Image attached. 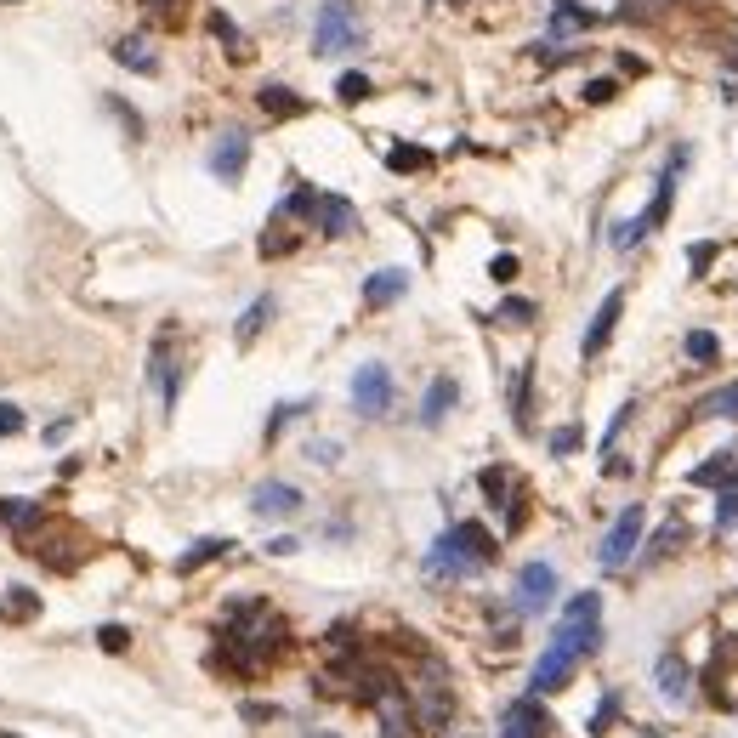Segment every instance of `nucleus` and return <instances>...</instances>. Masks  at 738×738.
<instances>
[{
	"mask_svg": "<svg viewBox=\"0 0 738 738\" xmlns=\"http://www.w3.org/2000/svg\"><path fill=\"white\" fill-rule=\"evenodd\" d=\"M284 653H290V625L267 602H233L228 625L216 631V665L233 676H262Z\"/></svg>",
	"mask_w": 738,
	"mask_h": 738,
	"instance_id": "1",
	"label": "nucleus"
},
{
	"mask_svg": "<svg viewBox=\"0 0 738 738\" xmlns=\"http://www.w3.org/2000/svg\"><path fill=\"white\" fill-rule=\"evenodd\" d=\"M494 551H500V545H494V534L483 523H455L432 540L426 574H432V580H472V574H483V568L494 563Z\"/></svg>",
	"mask_w": 738,
	"mask_h": 738,
	"instance_id": "2",
	"label": "nucleus"
},
{
	"mask_svg": "<svg viewBox=\"0 0 738 738\" xmlns=\"http://www.w3.org/2000/svg\"><path fill=\"white\" fill-rule=\"evenodd\" d=\"M682 165H687V148H670L665 171H659V188H653V199H648V211L631 216V222H619V228H614V250H636L670 216V199H676V176H682Z\"/></svg>",
	"mask_w": 738,
	"mask_h": 738,
	"instance_id": "3",
	"label": "nucleus"
},
{
	"mask_svg": "<svg viewBox=\"0 0 738 738\" xmlns=\"http://www.w3.org/2000/svg\"><path fill=\"white\" fill-rule=\"evenodd\" d=\"M364 46V18L352 0H324L318 6V23H313V52L318 57H341V52H358Z\"/></svg>",
	"mask_w": 738,
	"mask_h": 738,
	"instance_id": "4",
	"label": "nucleus"
},
{
	"mask_svg": "<svg viewBox=\"0 0 738 738\" xmlns=\"http://www.w3.org/2000/svg\"><path fill=\"white\" fill-rule=\"evenodd\" d=\"M455 721V693H449V670L438 659H421V682H415V727L443 733Z\"/></svg>",
	"mask_w": 738,
	"mask_h": 738,
	"instance_id": "5",
	"label": "nucleus"
},
{
	"mask_svg": "<svg viewBox=\"0 0 738 738\" xmlns=\"http://www.w3.org/2000/svg\"><path fill=\"white\" fill-rule=\"evenodd\" d=\"M557 642H563V648H574L580 659H591V653L602 648V597H597V591L568 597L563 625H557Z\"/></svg>",
	"mask_w": 738,
	"mask_h": 738,
	"instance_id": "6",
	"label": "nucleus"
},
{
	"mask_svg": "<svg viewBox=\"0 0 738 738\" xmlns=\"http://www.w3.org/2000/svg\"><path fill=\"white\" fill-rule=\"evenodd\" d=\"M642 523H648V511L642 506H625L619 511V523L608 528V540H602V551H597V563L614 574V568H625L636 557V545H642Z\"/></svg>",
	"mask_w": 738,
	"mask_h": 738,
	"instance_id": "7",
	"label": "nucleus"
},
{
	"mask_svg": "<svg viewBox=\"0 0 738 738\" xmlns=\"http://www.w3.org/2000/svg\"><path fill=\"white\" fill-rule=\"evenodd\" d=\"M352 404H358V415L364 421H381L392 409V375L387 364H358V375H352Z\"/></svg>",
	"mask_w": 738,
	"mask_h": 738,
	"instance_id": "8",
	"label": "nucleus"
},
{
	"mask_svg": "<svg viewBox=\"0 0 738 738\" xmlns=\"http://www.w3.org/2000/svg\"><path fill=\"white\" fill-rule=\"evenodd\" d=\"M574 665H580V653H574V648H563V642L551 636V648L540 653V665H534V676H528V693L540 699V693H557V687H568Z\"/></svg>",
	"mask_w": 738,
	"mask_h": 738,
	"instance_id": "9",
	"label": "nucleus"
},
{
	"mask_svg": "<svg viewBox=\"0 0 738 738\" xmlns=\"http://www.w3.org/2000/svg\"><path fill=\"white\" fill-rule=\"evenodd\" d=\"M551 597H557V568L523 563V574H517V614H545Z\"/></svg>",
	"mask_w": 738,
	"mask_h": 738,
	"instance_id": "10",
	"label": "nucleus"
},
{
	"mask_svg": "<svg viewBox=\"0 0 738 738\" xmlns=\"http://www.w3.org/2000/svg\"><path fill=\"white\" fill-rule=\"evenodd\" d=\"M619 313H625V290H608V296H602V307L591 313V330H585V341H580V358H597V352L608 347V335H614Z\"/></svg>",
	"mask_w": 738,
	"mask_h": 738,
	"instance_id": "11",
	"label": "nucleus"
},
{
	"mask_svg": "<svg viewBox=\"0 0 738 738\" xmlns=\"http://www.w3.org/2000/svg\"><path fill=\"white\" fill-rule=\"evenodd\" d=\"M245 165H250V131H222V142L211 148V171L222 182H239Z\"/></svg>",
	"mask_w": 738,
	"mask_h": 738,
	"instance_id": "12",
	"label": "nucleus"
},
{
	"mask_svg": "<svg viewBox=\"0 0 738 738\" xmlns=\"http://www.w3.org/2000/svg\"><path fill=\"white\" fill-rule=\"evenodd\" d=\"M318 233H330V239H341V233H352V222H358V211H352V199L341 194H318L313 199V216H307Z\"/></svg>",
	"mask_w": 738,
	"mask_h": 738,
	"instance_id": "13",
	"label": "nucleus"
},
{
	"mask_svg": "<svg viewBox=\"0 0 738 738\" xmlns=\"http://www.w3.org/2000/svg\"><path fill=\"white\" fill-rule=\"evenodd\" d=\"M250 511H256V517H296V511H301V489H296V483H256Z\"/></svg>",
	"mask_w": 738,
	"mask_h": 738,
	"instance_id": "14",
	"label": "nucleus"
},
{
	"mask_svg": "<svg viewBox=\"0 0 738 738\" xmlns=\"http://www.w3.org/2000/svg\"><path fill=\"white\" fill-rule=\"evenodd\" d=\"M154 387H159V404L176 409V398H182V364L171 358V335L154 341Z\"/></svg>",
	"mask_w": 738,
	"mask_h": 738,
	"instance_id": "15",
	"label": "nucleus"
},
{
	"mask_svg": "<svg viewBox=\"0 0 738 738\" xmlns=\"http://www.w3.org/2000/svg\"><path fill=\"white\" fill-rule=\"evenodd\" d=\"M545 727H551V721H545L540 699L528 693V699H517V704L506 710V727H500V738H545Z\"/></svg>",
	"mask_w": 738,
	"mask_h": 738,
	"instance_id": "16",
	"label": "nucleus"
},
{
	"mask_svg": "<svg viewBox=\"0 0 738 738\" xmlns=\"http://www.w3.org/2000/svg\"><path fill=\"white\" fill-rule=\"evenodd\" d=\"M653 676H659V699H665V704H687V699H693V687H687V682H693V670L682 665V653H665Z\"/></svg>",
	"mask_w": 738,
	"mask_h": 738,
	"instance_id": "17",
	"label": "nucleus"
},
{
	"mask_svg": "<svg viewBox=\"0 0 738 738\" xmlns=\"http://www.w3.org/2000/svg\"><path fill=\"white\" fill-rule=\"evenodd\" d=\"M455 404H460V387H455V375H438V381L426 387V398H421V426H443Z\"/></svg>",
	"mask_w": 738,
	"mask_h": 738,
	"instance_id": "18",
	"label": "nucleus"
},
{
	"mask_svg": "<svg viewBox=\"0 0 738 738\" xmlns=\"http://www.w3.org/2000/svg\"><path fill=\"white\" fill-rule=\"evenodd\" d=\"M114 63H120V69H131V74H159V52L142 35L114 40Z\"/></svg>",
	"mask_w": 738,
	"mask_h": 738,
	"instance_id": "19",
	"label": "nucleus"
},
{
	"mask_svg": "<svg viewBox=\"0 0 738 738\" xmlns=\"http://www.w3.org/2000/svg\"><path fill=\"white\" fill-rule=\"evenodd\" d=\"M256 103H262L267 120H301V114H307V97H296L290 86H262Z\"/></svg>",
	"mask_w": 738,
	"mask_h": 738,
	"instance_id": "20",
	"label": "nucleus"
},
{
	"mask_svg": "<svg viewBox=\"0 0 738 738\" xmlns=\"http://www.w3.org/2000/svg\"><path fill=\"white\" fill-rule=\"evenodd\" d=\"M404 290H409L404 273H398V267H381V273H369V284H364V307H392Z\"/></svg>",
	"mask_w": 738,
	"mask_h": 738,
	"instance_id": "21",
	"label": "nucleus"
},
{
	"mask_svg": "<svg viewBox=\"0 0 738 738\" xmlns=\"http://www.w3.org/2000/svg\"><path fill=\"white\" fill-rule=\"evenodd\" d=\"M273 307H279L273 296H256V301H250L245 313H239V324H233V341H239V347H250V341H256V335L267 330V318H273Z\"/></svg>",
	"mask_w": 738,
	"mask_h": 738,
	"instance_id": "22",
	"label": "nucleus"
},
{
	"mask_svg": "<svg viewBox=\"0 0 738 738\" xmlns=\"http://www.w3.org/2000/svg\"><path fill=\"white\" fill-rule=\"evenodd\" d=\"M699 415L704 421H738V381H727L710 398H699Z\"/></svg>",
	"mask_w": 738,
	"mask_h": 738,
	"instance_id": "23",
	"label": "nucleus"
},
{
	"mask_svg": "<svg viewBox=\"0 0 738 738\" xmlns=\"http://www.w3.org/2000/svg\"><path fill=\"white\" fill-rule=\"evenodd\" d=\"M477 483H483V494H489V506H511V494H517V477H511L506 466H489Z\"/></svg>",
	"mask_w": 738,
	"mask_h": 738,
	"instance_id": "24",
	"label": "nucleus"
},
{
	"mask_svg": "<svg viewBox=\"0 0 738 738\" xmlns=\"http://www.w3.org/2000/svg\"><path fill=\"white\" fill-rule=\"evenodd\" d=\"M597 23V12H585L580 0H557V12H551V29L563 35V29H591Z\"/></svg>",
	"mask_w": 738,
	"mask_h": 738,
	"instance_id": "25",
	"label": "nucleus"
},
{
	"mask_svg": "<svg viewBox=\"0 0 738 738\" xmlns=\"http://www.w3.org/2000/svg\"><path fill=\"white\" fill-rule=\"evenodd\" d=\"M222 551H228V540H199L194 551H182V557H176V574H194V568L216 563V557H222Z\"/></svg>",
	"mask_w": 738,
	"mask_h": 738,
	"instance_id": "26",
	"label": "nucleus"
},
{
	"mask_svg": "<svg viewBox=\"0 0 738 738\" xmlns=\"http://www.w3.org/2000/svg\"><path fill=\"white\" fill-rule=\"evenodd\" d=\"M35 614H40V597H35V591H18V585H12V591L0 597V619H35Z\"/></svg>",
	"mask_w": 738,
	"mask_h": 738,
	"instance_id": "27",
	"label": "nucleus"
},
{
	"mask_svg": "<svg viewBox=\"0 0 738 738\" xmlns=\"http://www.w3.org/2000/svg\"><path fill=\"white\" fill-rule=\"evenodd\" d=\"M733 466H738V449H721L716 460L693 466V483H721V477H733Z\"/></svg>",
	"mask_w": 738,
	"mask_h": 738,
	"instance_id": "28",
	"label": "nucleus"
},
{
	"mask_svg": "<svg viewBox=\"0 0 738 738\" xmlns=\"http://www.w3.org/2000/svg\"><path fill=\"white\" fill-rule=\"evenodd\" d=\"M682 347H687V358H693V364H716V358H721V341L710 330H693Z\"/></svg>",
	"mask_w": 738,
	"mask_h": 738,
	"instance_id": "29",
	"label": "nucleus"
},
{
	"mask_svg": "<svg viewBox=\"0 0 738 738\" xmlns=\"http://www.w3.org/2000/svg\"><path fill=\"white\" fill-rule=\"evenodd\" d=\"M369 74H341V80H335V97H341V103H364L369 97Z\"/></svg>",
	"mask_w": 738,
	"mask_h": 738,
	"instance_id": "30",
	"label": "nucleus"
},
{
	"mask_svg": "<svg viewBox=\"0 0 738 738\" xmlns=\"http://www.w3.org/2000/svg\"><path fill=\"white\" fill-rule=\"evenodd\" d=\"M387 165H392V171H426V165H432V154H426V148H392Z\"/></svg>",
	"mask_w": 738,
	"mask_h": 738,
	"instance_id": "31",
	"label": "nucleus"
},
{
	"mask_svg": "<svg viewBox=\"0 0 738 738\" xmlns=\"http://www.w3.org/2000/svg\"><path fill=\"white\" fill-rule=\"evenodd\" d=\"M716 528L727 534V528H738V483L733 489H721V500H716Z\"/></svg>",
	"mask_w": 738,
	"mask_h": 738,
	"instance_id": "32",
	"label": "nucleus"
},
{
	"mask_svg": "<svg viewBox=\"0 0 738 738\" xmlns=\"http://www.w3.org/2000/svg\"><path fill=\"white\" fill-rule=\"evenodd\" d=\"M211 29H216V40H228V52H233V57L245 52V35L233 29V18H228V12H211Z\"/></svg>",
	"mask_w": 738,
	"mask_h": 738,
	"instance_id": "33",
	"label": "nucleus"
},
{
	"mask_svg": "<svg viewBox=\"0 0 738 738\" xmlns=\"http://www.w3.org/2000/svg\"><path fill=\"white\" fill-rule=\"evenodd\" d=\"M580 443H585L580 426H557V432H551V455H574Z\"/></svg>",
	"mask_w": 738,
	"mask_h": 738,
	"instance_id": "34",
	"label": "nucleus"
},
{
	"mask_svg": "<svg viewBox=\"0 0 738 738\" xmlns=\"http://www.w3.org/2000/svg\"><path fill=\"white\" fill-rule=\"evenodd\" d=\"M97 648H103V653H125V648H131V631H125V625H103V631H97Z\"/></svg>",
	"mask_w": 738,
	"mask_h": 738,
	"instance_id": "35",
	"label": "nucleus"
},
{
	"mask_svg": "<svg viewBox=\"0 0 738 738\" xmlns=\"http://www.w3.org/2000/svg\"><path fill=\"white\" fill-rule=\"evenodd\" d=\"M494 318H500V324H528V318H534V301L511 296V301H500V313H494Z\"/></svg>",
	"mask_w": 738,
	"mask_h": 738,
	"instance_id": "36",
	"label": "nucleus"
},
{
	"mask_svg": "<svg viewBox=\"0 0 738 738\" xmlns=\"http://www.w3.org/2000/svg\"><path fill=\"white\" fill-rule=\"evenodd\" d=\"M23 432V409L18 404H0V438H18Z\"/></svg>",
	"mask_w": 738,
	"mask_h": 738,
	"instance_id": "37",
	"label": "nucleus"
},
{
	"mask_svg": "<svg viewBox=\"0 0 738 738\" xmlns=\"http://www.w3.org/2000/svg\"><path fill=\"white\" fill-rule=\"evenodd\" d=\"M290 250H296L290 233H262V256H290Z\"/></svg>",
	"mask_w": 738,
	"mask_h": 738,
	"instance_id": "38",
	"label": "nucleus"
},
{
	"mask_svg": "<svg viewBox=\"0 0 738 738\" xmlns=\"http://www.w3.org/2000/svg\"><path fill=\"white\" fill-rule=\"evenodd\" d=\"M614 716H619V699L608 693V699L597 704V716H591V733H608V721H614Z\"/></svg>",
	"mask_w": 738,
	"mask_h": 738,
	"instance_id": "39",
	"label": "nucleus"
},
{
	"mask_svg": "<svg viewBox=\"0 0 738 738\" xmlns=\"http://www.w3.org/2000/svg\"><path fill=\"white\" fill-rule=\"evenodd\" d=\"M614 91H619V80H591V86H585V103H614Z\"/></svg>",
	"mask_w": 738,
	"mask_h": 738,
	"instance_id": "40",
	"label": "nucleus"
},
{
	"mask_svg": "<svg viewBox=\"0 0 738 738\" xmlns=\"http://www.w3.org/2000/svg\"><path fill=\"white\" fill-rule=\"evenodd\" d=\"M489 273H494L500 284H511V279H517V256H494V267H489Z\"/></svg>",
	"mask_w": 738,
	"mask_h": 738,
	"instance_id": "41",
	"label": "nucleus"
},
{
	"mask_svg": "<svg viewBox=\"0 0 738 738\" xmlns=\"http://www.w3.org/2000/svg\"><path fill=\"white\" fill-rule=\"evenodd\" d=\"M307 455H313L318 466H335V455H341V449H335V443H313V449H307Z\"/></svg>",
	"mask_w": 738,
	"mask_h": 738,
	"instance_id": "42",
	"label": "nucleus"
},
{
	"mask_svg": "<svg viewBox=\"0 0 738 738\" xmlns=\"http://www.w3.org/2000/svg\"><path fill=\"white\" fill-rule=\"evenodd\" d=\"M710 256H716V245H693V250H687V262L699 267V273H704V267H710Z\"/></svg>",
	"mask_w": 738,
	"mask_h": 738,
	"instance_id": "43",
	"label": "nucleus"
},
{
	"mask_svg": "<svg viewBox=\"0 0 738 738\" xmlns=\"http://www.w3.org/2000/svg\"><path fill=\"white\" fill-rule=\"evenodd\" d=\"M273 716H279L273 704H245V721H273Z\"/></svg>",
	"mask_w": 738,
	"mask_h": 738,
	"instance_id": "44",
	"label": "nucleus"
},
{
	"mask_svg": "<svg viewBox=\"0 0 738 738\" xmlns=\"http://www.w3.org/2000/svg\"><path fill=\"white\" fill-rule=\"evenodd\" d=\"M296 545H301V540H290V534H279V540L267 545V551H273V557H290V551H296Z\"/></svg>",
	"mask_w": 738,
	"mask_h": 738,
	"instance_id": "45",
	"label": "nucleus"
},
{
	"mask_svg": "<svg viewBox=\"0 0 738 738\" xmlns=\"http://www.w3.org/2000/svg\"><path fill=\"white\" fill-rule=\"evenodd\" d=\"M727 63H733V69H738V40H733V46H727Z\"/></svg>",
	"mask_w": 738,
	"mask_h": 738,
	"instance_id": "46",
	"label": "nucleus"
},
{
	"mask_svg": "<svg viewBox=\"0 0 738 738\" xmlns=\"http://www.w3.org/2000/svg\"><path fill=\"white\" fill-rule=\"evenodd\" d=\"M148 6H154V12H159V6H165V12H171V6H176V0H148Z\"/></svg>",
	"mask_w": 738,
	"mask_h": 738,
	"instance_id": "47",
	"label": "nucleus"
},
{
	"mask_svg": "<svg viewBox=\"0 0 738 738\" xmlns=\"http://www.w3.org/2000/svg\"><path fill=\"white\" fill-rule=\"evenodd\" d=\"M301 738H335V733H301Z\"/></svg>",
	"mask_w": 738,
	"mask_h": 738,
	"instance_id": "48",
	"label": "nucleus"
},
{
	"mask_svg": "<svg viewBox=\"0 0 738 738\" xmlns=\"http://www.w3.org/2000/svg\"><path fill=\"white\" fill-rule=\"evenodd\" d=\"M381 738H409V733H381Z\"/></svg>",
	"mask_w": 738,
	"mask_h": 738,
	"instance_id": "49",
	"label": "nucleus"
},
{
	"mask_svg": "<svg viewBox=\"0 0 738 738\" xmlns=\"http://www.w3.org/2000/svg\"><path fill=\"white\" fill-rule=\"evenodd\" d=\"M438 6H460V0H438Z\"/></svg>",
	"mask_w": 738,
	"mask_h": 738,
	"instance_id": "50",
	"label": "nucleus"
},
{
	"mask_svg": "<svg viewBox=\"0 0 738 738\" xmlns=\"http://www.w3.org/2000/svg\"><path fill=\"white\" fill-rule=\"evenodd\" d=\"M0 738H23V733H0Z\"/></svg>",
	"mask_w": 738,
	"mask_h": 738,
	"instance_id": "51",
	"label": "nucleus"
}]
</instances>
